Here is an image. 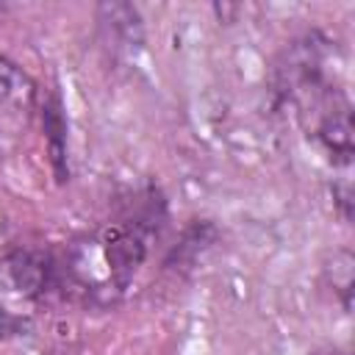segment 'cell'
Instances as JSON below:
<instances>
[{
    "label": "cell",
    "mask_w": 355,
    "mask_h": 355,
    "mask_svg": "<svg viewBox=\"0 0 355 355\" xmlns=\"http://www.w3.org/2000/svg\"><path fill=\"white\" fill-rule=\"evenodd\" d=\"M42 128H44V141L50 150V164L55 172V180L64 183L69 180V164H67V119L64 108L55 92L44 94L42 100Z\"/></svg>",
    "instance_id": "1"
},
{
    "label": "cell",
    "mask_w": 355,
    "mask_h": 355,
    "mask_svg": "<svg viewBox=\"0 0 355 355\" xmlns=\"http://www.w3.org/2000/svg\"><path fill=\"white\" fill-rule=\"evenodd\" d=\"M36 103L33 80L8 58H0V108L17 119H25Z\"/></svg>",
    "instance_id": "2"
},
{
    "label": "cell",
    "mask_w": 355,
    "mask_h": 355,
    "mask_svg": "<svg viewBox=\"0 0 355 355\" xmlns=\"http://www.w3.org/2000/svg\"><path fill=\"white\" fill-rule=\"evenodd\" d=\"M97 22L114 47H139L141 44V17L128 3H103L97 8Z\"/></svg>",
    "instance_id": "3"
},
{
    "label": "cell",
    "mask_w": 355,
    "mask_h": 355,
    "mask_svg": "<svg viewBox=\"0 0 355 355\" xmlns=\"http://www.w3.org/2000/svg\"><path fill=\"white\" fill-rule=\"evenodd\" d=\"M0 272H3L6 283L14 291L28 294V297L36 294V291H42V286L47 280V266L42 263V258H36L31 252H14V255H8L3 261V266H0Z\"/></svg>",
    "instance_id": "4"
},
{
    "label": "cell",
    "mask_w": 355,
    "mask_h": 355,
    "mask_svg": "<svg viewBox=\"0 0 355 355\" xmlns=\"http://www.w3.org/2000/svg\"><path fill=\"white\" fill-rule=\"evenodd\" d=\"M322 141L336 153V155H349L352 153V125L347 114H333L322 125Z\"/></svg>",
    "instance_id": "5"
},
{
    "label": "cell",
    "mask_w": 355,
    "mask_h": 355,
    "mask_svg": "<svg viewBox=\"0 0 355 355\" xmlns=\"http://www.w3.org/2000/svg\"><path fill=\"white\" fill-rule=\"evenodd\" d=\"M17 330V322L6 313V311H0V338H6V336H11Z\"/></svg>",
    "instance_id": "6"
}]
</instances>
